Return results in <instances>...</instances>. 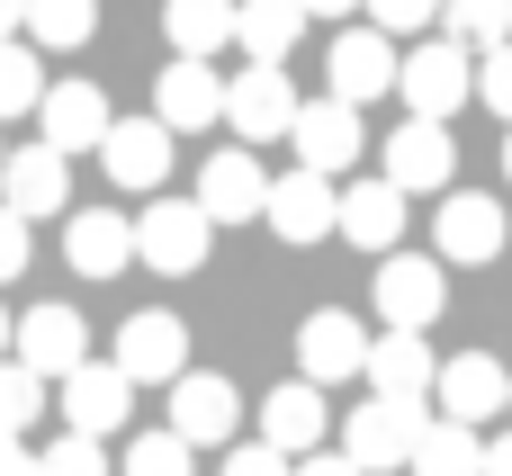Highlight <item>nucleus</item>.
I'll list each match as a JSON object with an SVG mask.
<instances>
[{"mask_svg":"<svg viewBox=\"0 0 512 476\" xmlns=\"http://www.w3.org/2000/svg\"><path fill=\"white\" fill-rule=\"evenodd\" d=\"M405 117H432V126H450L468 99H477V54L459 45V36H423L414 54H405Z\"/></svg>","mask_w":512,"mask_h":476,"instance_id":"1","label":"nucleus"},{"mask_svg":"<svg viewBox=\"0 0 512 476\" xmlns=\"http://www.w3.org/2000/svg\"><path fill=\"white\" fill-rule=\"evenodd\" d=\"M207 243H216V216H207L198 198H153V207L135 216V261L162 270V279H189V270L207 261Z\"/></svg>","mask_w":512,"mask_h":476,"instance_id":"2","label":"nucleus"},{"mask_svg":"<svg viewBox=\"0 0 512 476\" xmlns=\"http://www.w3.org/2000/svg\"><path fill=\"white\" fill-rule=\"evenodd\" d=\"M432 432V405H396V396H369L351 423H342V459L360 476L378 468H414V441Z\"/></svg>","mask_w":512,"mask_h":476,"instance_id":"3","label":"nucleus"},{"mask_svg":"<svg viewBox=\"0 0 512 476\" xmlns=\"http://www.w3.org/2000/svg\"><path fill=\"white\" fill-rule=\"evenodd\" d=\"M441 306H450L441 252H387V261H378V324H387V333H432Z\"/></svg>","mask_w":512,"mask_h":476,"instance_id":"4","label":"nucleus"},{"mask_svg":"<svg viewBox=\"0 0 512 476\" xmlns=\"http://www.w3.org/2000/svg\"><path fill=\"white\" fill-rule=\"evenodd\" d=\"M117 369H126L135 387H180V378H189V324H180L171 306L126 315V324H117Z\"/></svg>","mask_w":512,"mask_h":476,"instance_id":"5","label":"nucleus"},{"mask_svg":"<svg viewBox=\"0 0 512 476\" xmlns=\"http://www.w3.org/2000/svg\"><path fill=\"white\" fill-rule=\"evenodd\" d=\"M297 81L279 72V63H252V72H234L225 81V126L243 135V144H270V135H297Z\"/></svg>","mask_w":512,"mask_h":476,"instance_id":"6","label":"nucleus"},{"mask_svg":"<svg viewBox=\"0 0 512 476\" xmlns=\"http://www.w3.org/2000/svg\"><path fill=\"white\" fill-rule=\"evenodd\" d=\"M324 81H333V99L369 108L378 90H396V81H405V54H396V36H378V27H342V36H333V54H324Z\"/></svg>","mask_w":512,"mask_h":476,"instance_id":"7","label":"nucleus"},{"mask_svg":"<svg viewBox=\"0 0 512 476\" xmlns=\"http://www.w3.org/2000/svg\"><path fill=\"white\" fill-rule=\"evenodd\" d=\"M288 144H297V171H315V180H342V171L369 153V144H360V108L333 99V90L297 108V135H288Z\"/></svg>","mask_w":512,"mask_h":476,"instance_id":"8","label":"nucleus"},{"mask_svg":"<svg viewBox=\"0 0 512 476\" xmlns=\"http://www.w3.org/2000/svg\"><path fill=\"white\" fill-rule=\"evenodd\" d=\"M450 171H459V144H450V126H432V117H405V126L378 144V180H396L405 198H414V189H441V198H450Z\"/></svg>","mask_w":512,"mask_h":476,"instance_id":"9","label":"nucleus"},{"mask_svg":"<svg viewBox=\"0 0 512 476\" xmlns=\"http://www.w3.org/2000/svg\"><path fill=\"white\" fill-rule=\"evenodd\" d=\"M297 369H306V387L369 378V333H360V315H342V306L306 315V324H297Z\"/></svg>","mask_w":512,"mask_h":476,"instance_id":"10","label":"nucleus"},{"mask_svg":"<svg viewBox=\"0 0 512 476\" xmlns=\"http://www.w3.org/2000/svg\"><path fill=\"white\" fill-rule=\"evenodd\" d=\"M234 423H243V396H234V378H216V369H189V378L171 387V432H180L189 450H234Z\"/></svg>","mask_w":512,"mask_h":476,"instance_id":"11","label":"nucleus"},{"mask_svg":"<svg viewBox=\"0 0 512 476\" xmlns=\"http://www.w3.org/2000/svg\"><path fill=\"white\" fill-rule=\"evenodd\" d=\"M432 405L450 414V423H495L512 414V369L504 360H486V351H459V360H441V387H432Z\"/></svg>","mask_w":512,"mask_h":476,"instance_id":"12","label":"nucleus"},{"mask_svg":"<svg viewBox=\"0 0 512 476\" xmlns=\"http://www.w3.org/2000/svg\"><path fill=\"white\" fill-rule=\"evenodd\" d=\"M18 360H27L45 387H63L72 369H90V324H81L72 306H27V315H18Z\"/></svg>","mask_w":512,"mask_h":476,"instance_id":"13","label":"nucleus"},{"mask_svg":"<svg viewBox=\"0 0 512 476\" xmlns=\"http://www.w3.org/2000/svg\"><path fill=\"white\" fill-rule=\"evenodd\" d=\"M126 414H135V378H126L117 360H90V369L63 378V432L108 441V432H126Z\"/></svg>","mask_w":512,"mask_h":476,"instance_id":"14","label":"nucleus"},{"mask_svg":"<svg viewBox=\"0 0 512 476\" xmlns=\"http://www.w3.org/2000/svg\"><path fill=\"white\" fill-rule=\"evenodd\" d=\"M153 117H162L171 135H198V126H216V117H225V72H216V63H189V54H171V63H162V81H153Z\"/></svg>","mask_w":512,"mask_h":476,"instance_id":"15","label":"nucleus"},{"mask_svg":"<svg viewBox=\"0 0 512 476\" xmlns=\"http://www.w3.org/2000/svg\"><path fill=\"white\" fill-rule=\"evenodd\" d=\"M36 126H45V144L72 162V153H99L117 117H108V90H99V81H54L45 108H36Z\"/></svg>","mask_w":512,"mask_h":476,"instance_id":"16","label":"nucleus"},{"mask_svg":"<svg viewBox=\"0 0 512 476\" xmlns=\"http://www.w3.org/2000/svg\"><path fill=\"white\" fill-rule=\"evenodd\" d=\"M198 207H207L216 225H252V216H270V171H261V153H207V171H198Z\"/></svg>","mask_w":512,"mask_h":476,"instance_id":"17","label":"nucleus"},{"mask_svg":"<svg viewBox=\"0 0 512 476\" xmlns=\"http://www.w3.org/2000/svg\"><path fill=\"white\" fill-rule=\"evenodd\" d=\"M270 234H279V243H324V234H342V189L315 180V171L270 180Z\"/></svg>","mask_w":512,"mask_h":476,"instance_id":"18","label":"nucleus"},{"mask_svg":"<svg viewBox=\"0 0 512 476\" xmlns=\"http://www.w3.org/2000/svg\"><path fill=\"white\" fill-rule=\"evenodd\" d=\"M0 207L9 216H54V207H72V162L54 153V144H27V153H9V171H0Z\"/></svg>","mask_w":512,"mask_h":476,"instance_id":"19","label":"nucleus"},{"mask_svg":"<svg viewBox=\"0 0 512 476\" xmlns=\"http://www.w3.org/2000/svg\"><path fill=\"white\" fill-rule=\"evenodd\" d=\"M441 387V360L423 333H378L369 342V396H396V405H432Z\"/></svg>","mask_w":512,"mask_h":476,"instance_id":"20","label":"nucleus"},{"mask_svg":"<svg viewBox=\"0 0 512 476\" xmlns=\"http://www.w3.org/2000/svg\"><path fill=\"white\" fill-rule=\"evenodd\" d=\"M99 162H108L117 189H162V171H171V126H162V117H117L108 144H99Z\"/></svg>","mask_w":512,"mask_h":476,"instance_id":"21","label":"nucleus"},{"mask_svg":"<svg viewBox=\"0 0 512 476\" xmlns=\"http://www.w3.org/2000/svg\"><path fill=\"white\" fill-rule=\"evenodd\" d=\"M63 261H72L81 279H117V270L135 261V225H126L117 207H72V225H63Z\"/></svg>","mask_w":512,"mask_h":476,"instance_id":"22","label":"nucleus"},{"mask_svg":"<svg viewBox=\"0 0 512 476\" xmlns=\"http://www.w3.org/2000/svg\"><path fill=\"white\" fill-rule=\"evenodd\" d=\"M432 243H441V261H495V252H504V207L477 198V189H450Z\"/></svg>","mask_w":512,"mask_h":476,"instance_id":"23","label":"nucleus"},{"mask_svg":"<svg viewBox=\"0 0 512 476\" xmlns=\"http://www.w3.org/2000/svg\"><path fill=\"white\" fill-rule=\"evenodd\" d=\"M261 441L288 450V459H315V441H324V387H306V378L270 387L261 396Z\"/></svg>","mask_w":512,"mask_h":476,"instance_id":"24","label":"nucleus"},{"mask_svg":"<svg viewBox=\"0 0 512 476\" xmlns=\"http://www.w3.org/2000/svg\"><path fill=\"white\" fill-rule=\"evenodd\" d=\"M396 234H405V189L396 180H360V189H342V243H360V252H396Z\"/></svg>","mask_w":512,"mask_h":476,"instance_id":"25","label":"nucleus"},{"mask_svg":"<svg viewBox=\"0 0 512 476\" xmlns=\"http://www.w3.org/2000/svg\"><path fill=\"white\" fill-rule=\"evenodd\" d=\"M297 36H306V9H297V0H243V18H234V45H243L252 63H288Z\"/></svg>","mask_w":512,"mask_h":476,"instance_id":"26","label":"nucleus"},{"mask_svg":"<svg viewBox=\"0 0 512 476\" xmlns=\"http://www.w3.org/2000/svg\"><path fill=\"white\" fill-rule=\"evenodd\" d=\"M234 18H243V0H162V27H171V45L189 63H207L216 45H234Z\"/></svg>","mask_w":512,"mask_h":476,"instance_id":"27","label":"nucleus"},{"mask_svg":"<svg viewBox=\"0 0 512 476\" xmlns=\"http://www.w3.org/2000/svg\"><path fill=\"white\" fill-rule=\"evenodd\" d=\"M414 476H486V441L450 414H432V432L414 441Z\"/></svg>","mask_w":512,"mask_h":476,"instance_id":"28","label":"nucleus"},{"mask_svg":"<svg viewBox=\"0 0 512 476\" xmlns=\"http://www.w3.org/2000/svg\"><path fill=\"white\" fill-rule=\"evenodd\" d=\"M99 36V0H27V45L36 54H72Z\"/></svg>","mask_w":512,"mask_h":476,"instance_id":"29","label":"nucleus"},{"mask_svg":"<svg viewBox=\"0 0 512 476\" xmlns=\"http://www.w3.org/2000/svg\"><path fill=\"white\" fill-rule=\"evenodd\" d=\"M441 36H459L468 54H495V45H512V0H450Z\"/></svg>","mask_w":512,"mask_h":476,"instance_id":"30","label":"nucleus"},{"mask_svg":"<svg viewBox=\"0 0 512 476\" xmlns=\"http://www.w3.org/2000/svg\"><path fill=\"white\" fill-rule=\"evenodd\" d=\"M27 108H45V54L18 36L0 45V117H27Z\"/></svg>","mask_w":512,"mask_h":476,"instance_id":"31","label":"nucleus"},{"mask_svg":"<svg viewBox=\"0 0 512 476\" xmlns=\"http://www.w3.org/2000/svg\"><path fill=\"white\" fill-rule=\"evenodd\" d=\"M126 476H189V441L162 423V432H126Z\"/></svg>","mask_w":512,"mask_h":476,"instance_id":"32","label":"nucleus"},{"mask_svg":"<svg viewBox=\"0 0 512 476\" xmlns=\"http://www.w3.org/2000/svg\"><path fill=\"white\" fill-rule=\"evenodd\" d=\"M45 414V378L27 360H0V432H27Z\"/></svg>","mask_w":512,"mask_h":476,"instance_id":"33","label":"nucleus"},{"mask_svg":"<svg viewBox=\"0 0 512 476\" xmlns=\"http://www.w3.org/2000/svg\"><path fill=\"white\" fill-rule=\"evenodd\" d=\"M36 476H108V450L90 432H63L54 450H36Z\"/></svg>","mask_w":512,"mask_h":476,"instance_id":"34","label":"nucleus"},{"mask_svg":"<svg viewBox=\"0 0 512 476\" xmlns=\"http://www.w3.org/2000/svg\"><path fill=\"white\" fill-rule=\"evenodd\" d=\"M441 9L450 0H369V27L378 36H423V27H441Z\"/></svg>","mask_w":512,"mask_h":476,"instance_id":"35","label":"nucleus"},{"mask_svg":"<svg viewBox=\"0 0 512 476\" xmlns=\"http://www.w3.org/2000/svg\"><path fill=\"white\" fill-rule=\"evenodd\" d=\"M477 99H486V108H495V117L512 126V45H495V54H477Z\"/></svg>","mask_w":512,"mask_h":476,"instance_id":"36","label":"nucleus"},{"mask_svg":"<svg viewBox=\"0 0 512 476\" xmlns=\"http://www.w3.org/2000/svg\"><path fill=\"white\" fill-rule=\"evenodd\" d=\"M225 476H297V459L270 450V441H234V450H225Z\"/></svg>","mask_w":512,"mask_h":476,"instance_id":"37","label":"nucleus"},{"mask_svg":"<svg viewBox=\"0 0 512 476\" xmlns=\"http://www.w3.org/2000/svg\"><path fill=\"white\" fill-rule=\"evenodd\" d=\"M27 252H36V243H27V216H9V207H0V279H18V270H27Z\"/></svg>","mask_w":512,"mask_h":476,"instance_id":"38","label":"nucleus"},{"mask_svg":"<svg viewBox=\"0 0 512 476\" xmlns=\"http://www.w3.org/2000/svg\"><path fill=\"white\" fill-rule=\"evenodd\" d=\"M0 476H36V450H27L18 432H0Z\"/></svg>","mask_w":512,"mask_h":476,"instance_id":"39","label":"nucleus"},{"mask_svg":"<svg viewBox=\"0 0 512 476\" xmlns=\"http://www.w3.org/2000/svg\"><path fill=\"white\" fill-rule=\"evenodd\" d=\"M297 476H360L342 450H315V459H297Z\"/></svg>","mask_w":512,"mask_h":476,"instance_id":"40","label":"nucleus"},{"mask_svg":"<svg viewBox=\"0 0 512 476\" xmlns=\"http://www.w3.org/2000/svg\"><path fill=\"white\" fill-rule=\"evenodd\" d=\"M27 36V0H0V45H18Z\"/></svg>","mask_w":512,"mask_h":476,"instance_id":"41","label":"nucleus"},{"mask_svg":"<svg viewBox=\"0 0 512 476\" xmlns=\"http://www.w3.org/2000/svg\"><path fill=\"white\" fill-rule=\"evenodd\" d=\"M486 476H512V432H504V441H486Z\"/></svg>","mask_w":512,"mask_h":476,"instance_id":"42","label":"nucleus"},{"mask_svg":"<svg viewBox=\"0 0 512 476\" xmlns=\"http://www.w3.org/2000/svg\"><path fill=\"white\" fill-rule=\"evenodd\" d=\"M306 18H342V9H369V0H297Z\"/></svg>","mask_w":512,"mask_h":476,"instance_id":"43","label":"nucleus"},{"mask_svg":"<svg viewBox=\"0 0 512 476\" xmlns=\"http://www.w3.org/2000/svg\"><path fill=\"white\" fill-rule=\"evenodd\" d=\"M0 360H18V315L0 306Z\"/></svg>","mask_w":512,"mask_h":476,"instance_id":"44","label":"nucleus"},{"mask_svg":"<svg viewBox=\"0 0 512 476\" xmlns=\"http://www.w3.org/2000/svg\"><path fill=\"white\" fill-rule=\"evenodd\" d=\"M504 180H512V135H504Z\"/></svg>","mask_w":512,"mask_h":476,"instance_id":"45","label":"nucleus"},{"mask_svg":"<svg viewBox=\"0 0 512 476\" xmlns=\"http://www.w3.org/2000/svg\"><path fill=\"white\" fill-rule=\"evenodd\" d=\"M0 171H9V144H0Z\"/></svg>","mask_w":512,"mask_h":476,"instance_id":"46","label":"nucleus"}]
</instances>
